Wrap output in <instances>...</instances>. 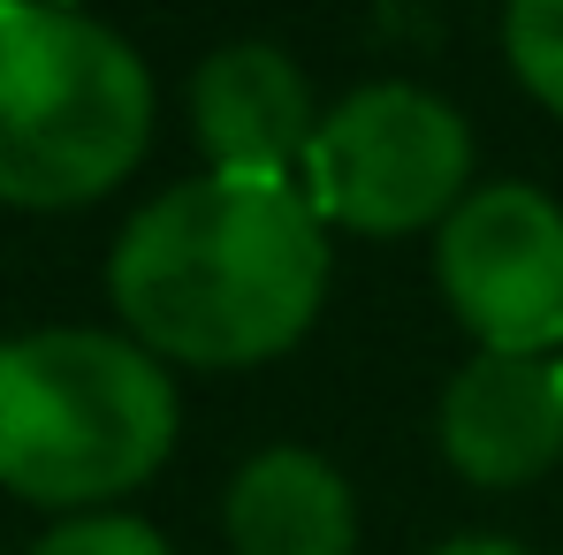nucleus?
<instances>
[{
  "instance_id": "nucleus-1",
  "label": "nucleus",
  "mask_w": 563,
  "mask_h": 555,
  "mask_svg": "<svg viewBox=\"0 0 563 555\" xmlns=\"http://www.w3.org/2000/svg\"><path fill=\"white\" fill-rule=\"evenodd\" d=\"M107 297L153 358L260 366L312 328L328 297V221L297 184L198 176L122 229Z\"/></svg>"
},
{
  "instance_id": "nucleus-2",
  "label": "nucleus",
  "mask_w": 563,
  "mask_h": 555,
  "mask_svg": "<svg viewBox=\"0 0 563 555\" xmlns=\"http://www.w3.org/2000/svg\"><path fill=\"white\" fill-rule=\"evenodd\" d=\"M176 449V380L130 335L38 328L0 343V487L46 510L130 495Z\"/></svg>"
},
{
  "instance_id": "nucleus-3",
  "label": "nucleus",
  "mask_w": 563,
  "mask_h": 555,
  "mask_svg": "<svg viewBox=\"0 0 563 555\" xmlns=\"http://www.w3.org/2000/svg\"><path fill=\"white\" fill-rule=\"evenodd\" d=\"M153 137L145 62L77 8L0 0V206H85Z\"/></svg>"
},
{
  "instance_id": "nucleus-4",
  "label": "nucleus",
  "mask_w": 563,
  "mask_h": 555,
  "mask_svg": "<svg viewBox=\"0 0 563 555\" xmlns=\"http://www.w3.org/2000/svg\"><path fill=\"white\" fill-rule=\"evenodd\" d=\"M472 176V130L442 92L366 85L351 92L305 153V198L320 221L358 236H411L450 221Z\"/></svg>"
},
{
  "instance_id": "nucleus-5",
  "label": "nucleus",
  "mask_w": 563,
  "mask_h": 555,
  "mask_svg": "<svg viewBox=\"0 0 563 555\" xmlns=\"http://www.w3.org/2000/svg\"><path fill=\"white\" fill-rule=\"evenodd\" d=\"M434 281L479 351L549 358L563 343V206L533 184H487L442 221Z\"/></svg>"
},
{
  "instance_id": "nucleus-6",
  "label": "nucleus",
  "mask_w": 563,
  "mask_h": 555,
  "mask_svg": "<svg viewBox=\"0 0 563 555\" xmlns=\"http://www.w3.org/2000/svg\"><path fill=\"white\" fill-rule=\"evenodd\" d=\"M190 130H198V153L213 160V176L289 184V168H305V153L320 137L312 85L267 38L221 46L190 77Z\"/></svg>"
},
{
  "instance_id": "nucleus-7",
  "label": "nucleus",
  "mask_w": 563,
  "mask_h": 555,
  "mask_svg": "<svg viewBox=\"0 0 563 555\" xmlns=\"http://www.w3.org/2000/svg\"><path fill=\"white\" fill-rule=\"evenodd\" d=\"M442 457L472 487H526L563 464V358L479 351L442 396Z\"/></svg>"
},
{
  "instance_id": "nucleus-8",
  "label": "nucleus",
  "mask_w": 563,
  "mask_h": 555,
  "mask_svg": "<svg viewBox=\"0 0 563 555\" xmlns=\"http://www.w3.org/2000/svg\"><path fill=\"white\" fill-rule=\"evenodd\" d=\"M358 502L343 471L312 449H260L229 487V548L236 555H351Z\"/></svg>"
},
{
  "instance_id": "nucleus-9",
  "label": "nucleus",
  "mask_w": 563,
  "mask_h": 555,
  "mask_svg": "<svg viewBox=\"0 0 563 555\" xmlns=\"http://www.w3.org/2000/svg\"><path fill=\"white\" fill-rule=\"evenodd\" d=\"M503 46L518 85L563 114V0H510L503 8Z\"/></svg>"
},
{
  "instance_id": "nucleus-10",
  "label": "nucleus",
  "mask_w": 563,
  "mask_h": 555,
  "mask_svg": "<svg viewBox=\"0 0 563 555\" xmlns=\"http://www.w3.org/2000/svg\"><path fill=\"white\" fill-rule=\"evenodd\" d=\"M31 555H168V541L145 518H69Z\"/></svg>"
},
{
  "instance_id": "nucleus-11",
  "label": "nucleus",
  "mask_w": 563,
  "mask_h": 555,
  "mask_svg": "<svg viewBox=\"0 0 563 555\" xmlns=\"http://www.w3.org/2000/svg\"><path fill=\"white\" fill-rule=\"evenodd\" d=\"M434 555H526L518 541H495V533H465V541H450V548H434Z\"/></svg>"
},
{
  "instance_id": "nucleus-12",
  "label": "nucleus",
  "mask_w": 563,
  "mask_h": 555,
  "mask_svg": "<svg viewBox=\"0 0 563 555\" xmlns=\"http://www.w3.org/2000/svg\"><path fill=\"white\" fill-rule=\"evenodd\" d=\"M54 8H69V0H54Z\"/></svg>"
}]
</instances>
